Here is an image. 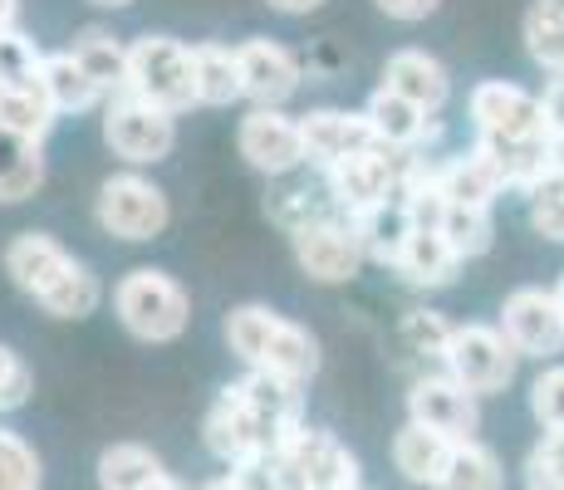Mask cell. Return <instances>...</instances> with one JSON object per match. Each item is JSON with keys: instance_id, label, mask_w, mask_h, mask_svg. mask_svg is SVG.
<instances>
[{"instance_id": "obj_25", "label": "cell", "mask_w": 564, "mask_h": 490, "mask_svg": "<svg viewBox=\"0 0 564 490\" xmlns=\"http://www.w3.org/2000/svg\"><path fill=\"white\" fill-rule=\"evenodd\" d=\"M40 89H45V98L54 104V113H59V118L64 113H89V108H99L108 98L69 50L45 54V79H40Z\"/></svg>"}, {"instance_id": "obj_34", "label": "cell", "mask_w": 564, "mask_h": 490, "mask_svg": "<svg viewBox=\"0 0 564 490\" xmlns=\"http://www.w3.org/2000/svg\"><path fill=\"white\" fill-rule=\"evenodd\" d=\"M555 148H560L555 172H545V177L525 192L530 196V226H535L545 241H564V143H555Z\"/></svg>"}, {"instance_id": "obj_10", "label": "cell", "mask_w": 564, "mask_h": 490, "mask_svg": "<svg viewBox=\"0 0 564 490\" xmlns=\"http://www.w3.org/2000/svg\"><path fill=\"white\" fill-rule=\"evenodd\" d=\"M99 226L118 241H153L167 231V192L143 172H118L99 187Z\"/></svg>"}, {"instance_id": "obj_22", "label": "cell", "mask_w": 564, "mask_h": 490, "mask_svg": "<svg viewBox=\"0 0 564 490\" xmlns=\"http://www.w3.org/2000/svg\"><path fill=\"white\" fill-rule=\"evenodd\" d=\"M457 265H462V255L447 246L442 231H412V241L403 246V255H398L393 275H403L412 290H442L457 280Z\"/></svg>"}, {"instance_id": "obj_20", "label": "cell", "mask_w": 564, "mask_h": 490, "mask_svg": "<svg viewBox=\"0 0 564 490\" xmlns=\"http://www.w3.org/2000/svg\"><path fill=\"white\" fill-rule=\"evenodd\" d=\"M452 451H457V442L437 437V432L417 427V422H403V427H398V437H393L398 476L412 481V486H427V490L442 486V476H447V466H452Z\"/></svg>"}, {"instance_id": "obj_41", "label": "cell", "mask_w": 564, "mask_h": 490, "mask_svg": "<svg viewBox=\"0 0 564 490\" xmlns=\"http://www.w3.org/2000/svg\"><path fill=\"white\" fill-rule=\"evenodd\" d=\"M378 10H383L388 20H427L432 10H437V0H378Z\"/></svg>"}, {"instance_id": "obj_14", "label": "cell", "mask_w": 564, "mask_h": 490, "mask_svg": "<svg viewBox=\"0 0 564 490\" xmlns=\"http://www.w3.org/2000/svg\"><path fill=\"white\" fill-rule=\"evenodd\" d=\"M408 422H417V427L462 446V442H476L481 407H476V392H466L452 373H427L408 392Z\"/></svg>"}, {"instance_id": "obj_36", "label": "cell", "mask_w": 564, "mask_h": 490, "mask_svg": "<svg viewBox=\"0 0 564 490\" xmlns=\"http://www.w3.org/2000/svg\"><path fill=\"white\" fill-rule=\"evenodd\" d=\"M398 334H403V344L412 348V353H422V358H447L457 324L442 319L437 309H408V314H403V329H398Z\"/></svg>"}, {"instance_id": "obj_5", "label": "cell", "mask_w": 564, "mask_h": 490, "mask_svg": "<svg viewBox=\"0 0 564 490\" xmlns=\"http://www.w3.org/2000/svg\"><path fill=\"white\" fill-rule=\"evenodd\" d=\"M275 481L280 490H359V461L334 432L300 427L290 432L275 456Z\"/></svg>"}, {"instance_id": "obj_33", "label": "cell", "mask_w": 564, "mask_h": 490, "mask_svg": "<svg viewBox=\"0 0 564 490\" xmlns=\"http://www.w3.org/2000/svg\"><path fill=\"white\" fill-rule=\"evenodd\" d=\"M40 79H45V54L35 50V40L0 30V89H40Z\"/></svg>"}, {"instance_id": "obj_40", "label": "cell", "mask_w": 564, "mask_h": 490, "mask_svg": "<svg viewBox=\"0 0 564 490\" xmlns=\"http://www.w3.org/2000/svg\"><path fill=\"white\" fill-rule=\"evenodd\" d=\"M540 113H545V133L550 143H564V79H550L540 94Z\"/></svg>"}, {"instance_id": "obj_27", "label": "cell", "mask_w": 564, "mask_h": 490, "mask_svg": "<svg viewBox=\"0 0 564 490\" xmlns=\"http://www.w3.org/2000/svg\"><path fill=\"white\" fill-rule=\"evenodd\" d=\"M192 69H197V104L202 108H226V104H236V98H246L236 50L216 45V40H202V45H192Z\"/></svg>"}, {"instance_id": "obj_19", "label": "cell", "mask_w": 564, "mask_h": 490, "mask_svg": "<svg viewBox=\"0 0 564 490\" xmlns=\"http://www.w3.org/2000/svg\"><path fill=\"white\" fill-rule=\"evenodd\" d=\"M368 123H373V133H378V143L383 148H398V152H417L422 157V148L432 143V138L442 133V123L432 113H422L417 104H408V98H398L393 89H383L378 84V94L368 98Z\"/></svg>"}, {"instance_id": "obj_37", "label": "cell", "mask_w": 564, "mask_h": 490, "mask_svg": "<svg viewBox=\"0 0 564 490\" xmlns=\"http://www.w3.org/2000/svg\"><path fill=\"white\" fill-rule=\"evenodd\" d=\"M530 490H564V432H545L525 456Z\"/></svg>"}, {"instance_id": "obj_13", "label": "cell", "mask_w": 564, "mask_h": 490, "mask_svg": "<svg viewBox=\"0 0 564 490\" xmlns=\"http://www.w3.org/2000/svg\"><path fill=\"white\" fill-rule=\"evenodd\" d=\"M236 148L251 162L256 172H265L270 182L295 177L305 167V133H300V118L280 113V108H251L236 128Z\"/></svg>"}, {"instance_id": "obj_3", "label": "cell", "mask_w": 564, "mask_h": 490, "mask_svg": "<svg viewBox=\"0 0 564 490\" xmlns=\"http://www.w3.org/2000/svg\"><path fill=\"white\" fill-rule=\"evenodd\" d=\"M290 432H300V427H285L280 417H270L260 402L246 398L241 383L221 388V398L212 402V412H206V422H202L206 451L226 466H246V461H260V456H275Z\"/></svg>"}, {"instance_id": "obj_26", "label": "cell", "mask_w": 564, "mask_h": 490, "mask_svg": "<svg viewBox=\"0 0 564 490\" xmlns=\"http://www.w3.org/2000/svg\"><path fill=\"white\" fill-rule=\"evenodd\" d=\"M442 192H447L452 206H491L506 192V177L481 148H471L462 157L442 162Z\"/></svg>"}, {"instance_id": "obj_17", "label": "cell", "mask_w": 564, "mask_h": 490, "mask_svg": "<svg viewBox=\"0 0 564 490\" xmlns=\"http://www.w3.org/2000/svg\"><path fill=\"white\" fill-rule=\"evenodd\" d=\"M236 64H241V89L256 108H280L300 89V64L295 54L275 40H246L236 45Z\"/></svg>"}, {"instance_id": "obj_46", "label": "cell", "mask_w": 564, "mask_h": 490, "mask_svg": "<svg viewBox=\"0 0 564 490\" xmlns=\"http://www.w3.org/2000/svg\"><path fill=\"white\" fill-rule=\"evenodd\" d=\"M99 6H108V10H123V6H133V0H99Z\"/></svg>"}, {"instance_id": "obj_2", "label": "cell", "mask_w": 564, "mask_h": 490, "mask_svg": "<svg viewBox=\"0 0 564 490\" xmlns=\"http://www.w3.org/2000/svg\"><path fill=\"white\" fill-rule=\"evenodd\" d=\"M226 344L251 373L285 378L295 388H305L319 373V339L305 324L285 319L265 304H241V309L226 314Z\"/></svg>"}, {"instance_id": "obj_24", "label": "cell", "mask_w": 564, "mask_h": 490, "mask_svg": "<svg viewBox=\"0 0 564 490\" xmlns=\"http://www.w3.org/2000/svg\"><path fill=\"white\" fill-rule=\"evenodd\" d=\"M354 226H359L364 255L373 260V265H388V270L398 265L403 246L412 241V231H417V226H412V216H408V206H403V196H393V202H383V206H373V211L354 216Z\"/></svg>"}, {"instance_id": "obj_42", "label": "cell", "mask_w": 564, "mask_h": 490, "mask_svg": "<svg viewBox=\"0 0 564 490\" xmlns=\"http://www.w3.org/2000/svg\"><path fill=\"white\" fill-rule=\"evenodd\" d=\"M270 6H275L280 15H310V10H319L324 0H270Z\"/></svg>"}, {"instance_id": "obj_7", "label": "cell", "mask_w": 564, "mask_h": 490, "mask_svg": "<svg viewBox=\"0 0 564 490\" xmlns=\"http://www.w3.org/2000/svg\"><path fill=\"white\" fill-rule=\"evenodd\" d=\"M412 157H417V152H398V148L378 143V148L359 152V157L339 162L334 172H324V187H329L334 206H339L344 216H364V211H373V206L403 196Z\"/></svg>"}, {"instance_id": "obj_44", "label": "cell", "mask_w": 564, "mask_h": 490, "mask_svg": "<svg viewBox=\"0 0 564 490\" xmlns=\"http://www.w3.org/2000/svg\"><path fill=\"white\" fill-rule=\"evenodd\" d=\"M197 490H241L231 481V476H216V481H206V486H197Z\"/></svg>"}, {"instance_id": "obj_31", "label": "cell", "mask_w": 564, "mask_h": 490, "mask_svg": "<svg viewBox=\"0 0 564 490\" xmlns=\"http://www.w3.org/2000/svg\"><path fill=\"white\" fill-rule=\"evenodd\" d=\"M54 118H59V113H54V104L45 98V89H0V128H10V133L45 143Z\"/></svg>"}, {"instance_id": "obj_43", "label": "cell", "mask_w": 564, "mask_h": 490, "mask_svg": "<svg viewBox=\"0 0 564 490\" xmlns=\"http://www.w3.org/2000/svg\"><path fill=\"white\" fill-rule=\"evenodd\" d=\"M15 15H20V0H0V30H15Z\"/></svg>"}, {"instance_id": "obj_39", "label": "cell", "mask_w": 564, "mask_h": 490, "mask_svg": "<svg viewBox=\"0 0 564 490\" xmlns=\"http://www.w3.org/2000/svg\"><path fill=\"white\" fill-rule=\"evenodd\" d=\"M30 392H35V373L25 368V358H20L15 348L0 344V412L25 407Z\"/></svg>"}, {"instance_id": "obj_6", "label": "cell", "mask_w": 564, "mask_h": 490, "mask_svg": "<svg viewBox=\"0 0 564 490\" xmlns=\"http://www.w3.org/2000/svg\"><path fill=\"white\" fill-rule=\"evenodd\" d=\"M128 94L148 98V104L167 108V113H187L197 104V69H192V45L172 35H143L133 40V74H128Z\"/></svg>"}, {"instance_id": "obj_15", "label": "cell", "mask_w": 564, "mask_h": 490, "mask_svg": "<svg viewBox=\"0 0 564 490\" xmlns=\"http://www.w3.org/2000/svg\"><path fill=\"white\" fill-rule=\"evenodd\" d=\"M501 334L516 344L520 358H555L564 348V309L555 290H516L501 304Z\"/></svg>"}, {"instance_id": "obj_45", "label": "cell", "mask_w": 564, "mask_h": 490, "mask_svg": "<svg viewBox=\"0 0 564 490\" xmlns=\"http://www.w3.org/2000/svg\"><path fill=\"white\" fill-rule=\"evenodd\" d=\"M153 490H187V486H182V481H177V476H172V471H167V476H162V481H158Z\"/></svg>"}, {"instance_id": "obj_21", "label": "cell", "mask_w": 564, "mask_h": 490, "mask_svg": "<svg viewBox=\"0 0 564 490\" xmlns=\"http://www.w3.org/2000/svg\"><path fill=\"white\" fill-rule=\"evenodd\" d=\"M69 54L84 64V69H89V79L99 84L108 98L128 94V74H133V45H123L113 30H99V25L79 30Z\"/></svg>"}, {"instance_id": "obj_32", "label": "cell", "mask_w": 564, "mask_h": 490, "mask_svg": "<svg viewBox=\"0 0 564 490\" xmlns=\"http://www.w3.org/2000/svg\"><path fill=\"white\" fill-rule=\"evenodd\" d=\"M442 236H447V246L457 250L462 260L486 255L491 241H496L491 206H447V216H442Z\"/></svg>"}, {"instance_id": "obj_18", "label": "cell", "mask_w": 564, "mask_h": 490, "mask_svg": "<svg viewBox=\"0 0 564 490\" xmlns=\"http://www.w3.org/2000/svg\"><path fill=\"white\" fill-rule=\"evenodd\" d=\"M383 89H393L398 98H408L422 113L437 118L452 98V79H447V69H442V59H432L427 50H398V54H388V64H383Z\"/></svg>"}, {"instance_id": "obj_38", "label": "cell", "mask_w": 564, "mask_h": 490, "mask_svg": "<svg viewBox=\"0 0 564 490\" xmlns=\"http://www.w3.org/2000/svg\"><path fill=\"white\" fill-rule=\"evenodd\" d=\"M530 412L545 432H564V363L545 368V373L530 383Z\"/></svg>"}, {"instance_id": "obj_23", "label": "cell", "mask_w": 564, "mask_h": 490, "mask_svg": "<svg viewBox=\"0 0 564 490\" xmlns=\"http://www.w3.org/2000/svg\"><path fill=\"white\" fill-rule=\"evenodd\" d=\"M40 187H45V143L0 128V202H30Z\"/></svg>"}, {"instance_id": "obj_29", "label": "cell", "mask_w": 564, "mask_h": 490, "mask_svg": "<svg viewBox=\"0 0 564 490\" xmlns=\"http://www.w3.org/2000/svg\"><path fill=\"white\" fill-rule=\"evenodd\" d=\"M525 50L550 79H564V0H535L525 10Z\"/></svg>"}, {"instance_id": "obj_30", "label": "cell", "mask_w": 564, "mask_h": 490, "mask_svg": "<svg viewBox=\"0 0 564 490\" xmlns=\"http://www.w3.org/2000/svg\"><path fill=\"white\" fill-rule=\"evenodd\" d=\"M501 486H506L501 456L481 442H462L457 451H452V466L437 490H501Z\"/></svg>"}, {"instance_id": "obj_8", "label": "cell", "mask_w": 564, "mask_h": 490, "mask_svg": "<svg viewBox=\"0 0 564 490\" xmlns=\"http://www.w3.org/2000/svg\"><path fill=\"white\" fill-rule=\"evenodd\" d=\"M104 143L123 162H133V167L162 162L177 148V113L148 104V98L118 94V98H108V108H104Z\"/></svg>"}, {"instance_id": "obj_1", "label": "cell", "mask_w": 564, "mask_h": 490, "mask_svg": "<svg viewBox=\"0 0 564 490\" xmlns=\"http://www.w3.org/2000/svg\"><path fill=\"white\" fill-rule=\"evenodd\" d=\"M0 260H6V275L15 280V290H25L54 319H89L104 300L99 275L45 231H20Z\"/></svg>"}, {"instance_id": "obj_16", "label": "cell", "mask_w": 564, "mask_h": 490, "mask_svg": "<svg viewBox=\"0 0 564 490\" xmlns=\"http://www.w3.org/2000/svg\"><path fill=\"white\" fill-rule=\"evenodd\" d=\"M300 133H305V167L314 172H334L339 162L378 148L368 113H344V108H314L300 118Z\"/></svg>"}, {"instance_id": "obj_47", "label": "cell", "mask_w": 564, "mask_h": 490, "mask_svg": "<svg viewBox=\"0 0 564 490\" xmlns=\"http://www.w3.org/2000/svg\"><path fill=\"white\" fill-rule=\"evenodd\" d=\"M555 294H560V309H564V280H560V285H555Z\"/></svg>"}, {"instance_id": "obj_4", "label": "cell", "mask_w": 564, "mask_h": 490, "mask_svg": "<svg viewBox=\"0 0 564 490\" xmlns=\"http://www.w3.org/2000/svg\"><path fill=\"white\" fill-rule=\"evenodd\" d=\"M113 309H118V324H123L133 339L172 344V339H182L192 324V294L172 275H162V270L138 265L113 285Z\"/></svg>"}, {"instance_id": "obj_12", "label": "cell", "mask_w": 564, "mask_h": 490, "mask_svg": "<svg viewBox=\"0 0 564 490\" xmlns=\"http://www.w3.org/2000/svg\"><path fill=\"white\" fill-rule=\"evenodd\" d=\"M471 123L476 138H506V143H530V138H550L545 133V113H540V94L520 89L506 79H486L476 84L471 98Z\"/></svg>"}, {"instance_id": "obj_35", "label": "cell", "mask_w": 564, "mask_h": 490, "mask_svg": "<svg viewBox=\"0 0 564 490\" xmlns=\"http://www.w3.org/2000/svg\"><path fill=\"white\" fill-rule=\"evenodd\" d=\"M0 490H45V466L20 432L0 427Z\"/></svg>"}, {"instance_id": "obj_11", "label": "cell", "mask_w": 564, "mask_h": 490, "mask_svg": "<svg viewBox=\"0 0 564 490\" xmlns=\"http://www.w3.org/2000/svg\"><path fill=\"white\" fill-rule=\"evenodd\" d=\"M290 246H295L300 270H305L314 285H344V280L359 275L368 260L354 216H324V221L290 236Z\"/></svg>"}, {"instance_id": "obj_28", "label": "cell", "mask_w": 564, "mask_h": 490, "mask_svg": "<svg viewBox=\"0 0 564 490\" xmlns=\"http://www.w3.org/2000/svg\"><path fill=\"white\" fill-rule=\"evenodd\" d=\"M158 451H148L143 442H113L99 456V490H153L162 481Z\"/></svg>"}, {"instance_id": "obj_9", "label": "cell", "mask_w": 564, "mask_h": 490, "mask_svg": "<svg viewBox=\"0 0 564 490\" xmlns=\"http://www.w3.org/2000/svg\"><path fill=\"white\" fill-rule=\"evenodd\" d=\"M447 373L457 378L466 392H476V398H491V392H506L516 378V344L506 339L501 329H491V324H457V334H452V348H447Z\"/></svg>"}]
</instances>
